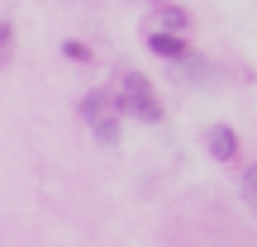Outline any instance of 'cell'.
Segmentation results:
<instances>
[{"label": "cell", "instance_id": "cell-3", "mask_svg": "<svg viewBox=\"0 0 257 247\" xmlns=\"http://www.w3.org/2000/svg\"><path fill=\"white\" fill-rule=\"evenodd\" d=\"M205 147H210V157H219V162H233V157H238V133H233L229 124H214L210 133H205Z\"/></svg>", "mask_w": 257, "mask_h": 247}, {"label": "cell", "instance_id": "cell-1", "mask_svg": "<svg viewBox=\"0 0 257 247\" xmlns=\"http://www.w3.org/2000/svg\"><path fill=\"white\" fill-rule=\"evenodd\" d=\"M119 110L134 114V119H143V124H162V114H167L162 100H157V91L138 72H124V81H119Z\"/></svg>", "mask_w": 257, "mask_h": 247}, {"label": "cell", "instance_id": "cell-4", "mask_svg": "<svg viewBox=\"0 0 257 247\" xmlns=\"http://www.w3.org/2000/svg\"><path fill=\"white\" fill-rule=\"evenodd\" d=\"M148 48H153L157 57H172V62H181V57H186V38L181 34H162V29L148 34Z\"/></svg>", "mask_w": 257, "mask_h": 247}, {"label": "cell", "instance_id": "cell-5", "mask_svg": "<svg viewBox=\"0 0 257 247\" xmlns=\"http://www.w3.org/2000/svg\"><path fill=\"white\" fill-rule=\"evenodd\" d=\"M157 24H167V29H186V10L162 5V10H157Z\"/></svg>", "mask_w": 257, "mask_h": 247}, {"label": "cell", "instance_id": "cell-2", "mask_svg": "<svg viewBox=\"0 0 257 247\" xmlns=\"http://www.w3.org/2000/svg\"><path fill=\"white\" fill-rule=\"evenodd\" d=\"M81 114L86 124H91V133L100 138V143H119V100H110V95H86L81 100Z\"/></svg>", "mask_w": 257, "mask_h": 247}, {"label": "cell", "instance_id": "cell-6", "mask_svg": "<svg viewBox=\"0 0 257 247\" xmlns=\"http://www.w3.org/2000/svg\"><path fill=\"white\" fill-rule=\"evenodd\" d=\"M243 200H248L252 209H257V166H252L248 176H243Z\"/></svg>", "mask_w": 257, "mask_h": 247}]
</instances>
